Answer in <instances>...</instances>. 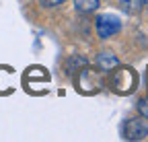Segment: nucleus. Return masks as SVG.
Segmentation results:
<instances>
[{
  "mask_svg": "<svg viewBox=\"0 0 148 142\" xmlns=\"http://www.w3.org/2000/svg\"><path fill=\"white\" fill-rule=\"evenodd\" d=\"M111 76H109V86L113 88L115 93L119 95H130L136 88V72L127 66H115L113 70H109Z\"/></svg>",
  "mask_w": 148,
  "mask_h": 142,
  "instance_id": "obj_1",
  "label": "nucleus"
},
{
  "mask_svg": "<svg viewBox=\"0 0 148 142\" xmlns=\"http://www.w3.org/2000/svg\"><path fill=\"white\" fill-rule=\"evenodd\" d=\"M76 86H78L80 93H88V95L97 93L103 86V78L99 74V70H92L88 64L82 66L78 70V76H76Z\"/></svg>",
  "mask_w": 148,
  "mask_h": 142,
  "instance_id": "obj_2",
  "label": "nucleus"
},
{
  "mask_svg": "<svg viewBox=\"0 0 148 142\" xmlns=\"http://www.w3.org/2000/svg\"><path fill=\"white\" fill-rule=\"evenodd\" d=\"M95 29L101 39H107L121 31V21H119V16L111 14V12H103L95 19Z\"/></svg>",
  "mask_w": 148,
  "mask_h": 142,
  "instance_id": "obj_3",
  "label": "nucleus"
},
{
  "mask_svg": "<svg viewBox=\"0 0 148 142\" xmlns=\"http://www.w3.org/2000/svg\"><path fill=\"white\" fill-rule=\"evenodd\" d=\"M123 138L125 140H144L148 138V121L132 117L123 123Z\"/></svg>",
  "mask_w": 148,
  "mask_h": 142,
  "instance_id": "obj_4",
  "label": "nucleus"
},
{
  "mask_svg": "<svg viewBox=\"0 0 148 142\" xmlns=\"http://www.w3.org/2000/svg\"><path fill=\"white\" fill-rule=\"evenodd\" d=\"M95 62H97V68L101 70V72H109V70H113V68L119 64L117 56H115L111 49H103V51H99Z\"/></svg>",
  "mask_w": 148,
  "mask_h": 142,
  "instance_id": "obj_5",
  "label": "nucleus"
},
{
  "mask_svg": "<svg viewBox=\"0 0 148 142\" xmlns=\"http://www.w3.org/2000/svg\"><path fill=\"white\" fill-rule=\"evenodd\" d=\"M74 6H76L78 12L88 14V12H95L99 8V0H74Z\"/></svg>",
  "mask_w": 148,
  "mask_h": 142,
  "instance_id": "obj_6",
  "label": "nucleus"
},
{
  "mask_svg": "<svg viewBox=\"0 0 148 142\" xmlns=\"http://www.w3.org/2000/svg\"><path fill=\"white\" fill-rule=\"evenodd\" d=\"M117 2H119V6H121L125 12H130V14H138V12L142 10L144 0H117Z\"/></svg>",
  "mask_w": 148,
  "mask_h": 142,
  "instance_id": "obj_7",
  "label": "nucleus"
},
{
  "mask_svg": "<svg viewBox=\"0 0 148 142\" xmlns=\"http://www.w3.org/2000/svg\"><path fill=\"white\" fill-rule=\"evenodd\" d=\"M88 62L82 58V56H72V58H68L66 60V70H68V74H76L78 70H76V66H86Z\"/></svg>",
  "mask_w": 148,
  "mask_h": 142,
  "instance_id": "obj_8",
  "label": "nucleus"
},
{
  "mask_svg": "<svg viewBox=\"0 0 148 142\" xmlns=\"http://www.w3.org/2000/svg\"><path fill=\"white\" fill-rule=\"evenodd\" d=\"M138 111H140V115H142V117H146V119H148V99H142V101L138 103Z\"/></svg>",
  "mask_w": 148,
  "mask_h": 142,
  "instance_id": "obj_9",
  "label": "nucleus"
},
{
  "mask_svg": "<svg viewBox=\"0 0 148 142\" xmlns=\"http://www.w3.org/2000/svg\"><path fill=\"white\" fill-rule=\"evenodd\" d=\"M62 2H66V0H39V4H43V6H58Z\"/></svg>",
  "mask_w": 148,
  "mask_h": 142,
  "instance_id": "obj_10",
  "label": "nucleus"
}]
</instances>
